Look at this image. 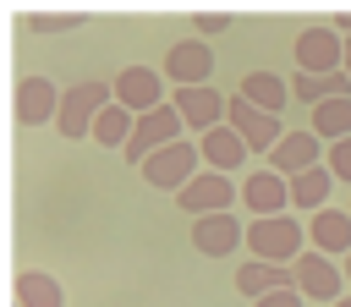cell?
<instances>
[{
  "label": "cell",
  "mask_w": 351,
  "mask_h": 307,
  "mask_svg": "<svg viewBox=\"0 0 351 307\" xmlns=\"http://www.w3.org/2000/svg\"><path fill=\"white\" fill-rule=\"evenodd\" d=\"M110 104H115V82H104V77L71 82V88H60V115H55V132L77 143V137H88V132H93V121H99Z\"/></svg>",
  "instance_id": "cell-1"
},
{
  "label": "cell",
  "mask_w": 351,
  "mask_h": 307,
  "mask_svg": "<svg viewBox=\"0 0 351 307\" xmlns=\"http://www.w3.org/2000/svg\"><path fill=\"white\" fill-rule=\"evenodd\" d=\"M247 247H252L258 263H285V269H296V258L307 252V230H302L296 214L252 219V225H247Z\"/></svg>",
  "instance_id": "cell-2"
},
{
  "label": "cell",
  "mask_w": 351,
  "mask_h": 307,
  "mask_svg": "<svg viewBox=\"0 0 351 307\" xmlns=\"http://www.w3.org/2000/svg\"><path fill=\"white\" fill-rule=\"evenodd\" d=\"M208 164H203V148L197 143H170V148H159L148 164H143V181L154 186V192H186L197 175H203Z\"/></svg>",
  "instance_id": "cell-3"
},
{
  "label": "cell",
  "mask_w": 351,
  "mask_h": 307,
  "mask_svg": "<svg viewBox=\"0 0 351 307\" xmlns=\"http://www.w3.org/2000/svg\"><path fill=\"white\" fill-rule=\"evenodd\" d=\"M181 132H186V121H181V110L176 104H159V110H148V115H137V132H132V143L121 148V159L126 164H148L159 148H170V143H181Z\"/></svg>",
  "instance_id": "cell-4"
},
{
  "label": "cell",
  "mask_w": 351,
  "mask_h": 307,
  "mask_svg": "<svg viewBox=\"0 0 351 307\" xmlns=\"http://www.w3.org/2000/svg\"><path fill=\"white\" fill-rule=\"evenodd\" d=\"M291 55H296V71L335 77V71H346V33H335V27H302L296 44H291Z\"/></svg>",
  "instance_id": "cell-5"
},
{
  "label": "cell",
  "mask_w": 351,
  "mask_h": 307,
  "mask_svg": "<svg viewBox=\"0 0 351 307\" xmlns=\"http://www.w3.org/2000/svg\"><path fill=\"white\" fill-rule=\"evenodd\" d=\"M225 126L252 148V154H274L280 143H285V126H280V115H269V110H258L252 99H241V93H230V115H225Z\"/></svg>",
  "instance_id": "cell-6"
},
{
  "label": "cell",
  "mask_w": 351,
  "mask_h": 307,
  "mask_svg": "<svg viewBox=\"0 0 351 307\" xmlns=\"http://www.w3.org/2000/svg\"><path fill=\"white\" fill-rule=\"evenodd\" d=\"M230 203H241V186L219 170H203L186 192H176V208L192 214V219H208V214H230Z\"/></svg>",
  "instance_id": "cell-7"
},
{
  "label": "cell",
  "mask_w": 351,
  "mask_h": 307,
  "mask_svg": "<svg viewBox=\"0 0 351 307\" xmlns=\"http://www.w3.org/2000/svg\"><path fill=\"white\" fill-rule=\"evenodd\" d=\"M296 291H302L307 302H329V307H335L340 296H351V291H346V269H340L335 258L313 252V247L296 258Z\"/></svg>",
  "instance_id": "cell-8"
},
{
  "label": "cell",
  "mask_w": 351,
  "mask_h": 307,
  "mask_svg": "<svg viewBox=\"0 0 351 307\" xmlns=\"http://www.w3.org/2000/svg\"><path fill=\"white\" fill-rule=\"evenodd\" d=\"M208 71H214L208 38H176L165 49V82H176V88H208Z\"/></svg>",
  "instance_id": "cell-9"
},
{
  "label": "cell",
  "mask_w": 351,
  "mask_h": 307,
  "mask_svg": "<svg viewBox=\"0 0 351 307\" xmlns=\"http://www.w3.org/2000/svg\"><path fill=\"white\" fill-rule=\"evenodd\" d=\"M110 82H115V104H126L132 115H148V110L170 104V99H165V71H148V66H126V71H115Z\"/></svg>",
  "instance_id": "cell-10"
},
{
  "label": "cell",
  "mask_w": 351,
  "mask_h": 307,
  "mask_svg": "<svg viewBox=\"0 0 351 307\" xmlns=\"http://www.w3.org/2000/svg\"><path fill=\"white\" fill-rule=\"evenodd\" d=\"M170 104L181 110V121H186L197 137L214 132V126H225V115H230V93H219L214 82H208V88H176Z\"/></svg>",
  "instance_id": "cell-11"
},
{
  "label": "cell",
  "mask_w": 351,
  "mask_h": 307,
  "mask_svg": "<svg viewBox=\"0 0 351 307\" xmlns=\"http://www.w3.org/2000/svg\"><path fill=\"white\" fill-rule=\"evenodd\" d=\"M324 154H329V143H324L318 132H307V126H302V132H285V143L269 154V170L291 181V175H302V170L324 164Z\"/></svg>",
  "instance_id": "cell-12"
},
{
  "label": "cell",
  "mask_w": 351,
  "mask_h": 307,
  "mask_svg": "<svg viewBox=\"0 0 351 307\" xmlns=\"http://www.w3.org/2000/svg\"><path fill=\"white\" fill-rule=\"evenodd\" d=\"M307 241H313V252L346 263V258H351V208H335V203L318 208V214L307 219Z\"/></svg>",
  "instance_id": "cell-13"
},
{
  "label": "cell",
  "mask_w": 351,
  "mask_h": 307,
  "mask_svg": "<svg viewBox=\"0 0 351 307\" xmlns=\"http://www.w3.org/2000/svg\"><path fill=\"white\" fill-rule=\"evenodd\" d=\"M241 203H247L258 219H274V214H285V208H291V181H285V175H274V170L263 164V170H252V175L241 181Z\"/></svg>",
  "instance_id": "cell-14"
},
{
  "label": "cell",
  "mask_w": 351,
  "mask_h": 307,
  "mask_svg": "<svg viewBox=\"0 0 351 307\" xmlns=\"http://www.w3.org/2000/svg\"><path fill=\"white\" fill-rule=\"evenodd\" d=\"M60 115V88L49 77H22L16 82V121L22 126H44Z\"/></svg>",
  "instance_id": "cell-15"
},
{
  "label": "cell",
  "mask_w": 351,
  "mask_h": 307,
  "mask_svg": "<svg viewBox=\"0 0 351 307\" xmlns=\"http://www.w3.org/2000/svg\"><path fill=\"white\" fill-rule=\"evenodd\" d=\"M247 241V225L236 214H208V219H192V247L208 252V258H225Z\"/></svg>",
  "instance_id": "cell-16"
},
{
  "label": "cell",
  "mask_w": 351,
  "mask_h": 307,
  "mask_svg": "<svg viewBox=\"0 0 351 307\" xmlns=\"http://www.w3.org/2000/svg\"><path fill=\"white\" fill-rule=\"evenodd\" d=\"M296 285V269H285V263H258V258H247L241 269H236V291H247L252 302H263V296H274V291H291Z\"/></svg>",
  "instance_id": "cell-17"
},
{
  "label": "cell",
  "mask_w": 351,
  "mask_h": 307,
  "mask_svg": "<svg viewBox=\"0 0 351 307\" xmlns=\"http://www.w3.org/2000/svg\"><path fill=\"white\" fill-rule=\"evenodd\" d=\"M197 148H203V164H208V170H219V175L241 170V159L252 154V148H247V143H241L230 126H214V132H203V137H197Z\"/></svg>",
  "instance_id": "cell-18"
},
{
  "label": "cell",
  "mask_w": 351,
  "mask_h": 307,
  "mask_svg": "<svg viewBox=\"0 0 351 307\" xmlns=\"http://www.w3.org/2000/svg\"><path fill=\"white\" fill-rule=\"evenodd\" d=\"M236 93H241V99H252V104H258V110H269V115H280V110L291 104V82H285V77H274V71H247Z\"/></svg>",
  "instance_id": "cell-19"
},
{
  "label": "cell",
  "mask_w": 351,
  "mask_h": 307,
  "mask_svg": "<svg viewBox=\"0 0 351 307\" xmlns=\"http://www.w3.org/2000/svg\"><path fill=\"white\" fill-rule=\"evenodd\" d=\"M329 192H335V170L329 164H313V170H302V175H291V203L296 208H329Z\"/></svg>",
  "instance_id": "cell-20"
},
{
  "label": "cell",
  "mask_w": 351,
  "mask_h": 307,
  "mask_svg": "<svg viewBox=\"0 0 351 307\" xmlns=\"http://www.w3.org/2000/svg\"><path fill=\"white\" fill-rule=\"evenodd\" d=\"M16 307H66V291H60L55 274L22 269V274H16Z\"/></svg>",
  "instance_id": "cell-21"
},
{
  "label": "cell",
  "mask_w": 351,
  "mask_h": 307,
  "mask_svg": "<svg viewBox=\"0 0 351 307\" xmlns=\"http://www.w3.org/2000/svg\"><path fill=\"white\" fill-rule=\"evenodd\" d=\"M307 132H318L324 143L351 137V93H346V99H324L318 110H307Z\"/></svg>",
  "instance_id": "cell-22"
},
{
  "label": "cell",
  "mask_w": 351,
  "mask_h": 307,
  "mask_svg": "<svg viewBox=\"0 0 351 307\" xmlns=\"http://www.w3.org/2000/svg\"><path fill=\"white\" fill-rule=\"evenodd\" d=\"M132 132H137V115H132L126 104H110V110L93 121V143H99V148H126Z\"/></svg>",
  "instance_id": "cell-23"
},
{
  "label": "cell",
  "mask_w": 351,
  "mask_h": 307,
  "mask_svg": "<svg viewBox=\"0 0 351 307\" xmlns=\"http://www.w3.org/2000/svg\"><path fill=\"white\" fill-rule=\"evenodd\" d=\"M324 164L335 170V181H346V186H351V137H340V143H329V154H324Z\"/></svg>",
  "instance_id": "cell-24"
},
{
  "label": "cell",
  "mask_w": 351,
  "mask_h": 307,
  "mask_svg": "<svg viewBox=\"0 0 351 307\" xmlns=\"http://www.w3.org/2000/svg\"><path fill=\"white\" fill-rule=\"evenodd\" d=\"M33 27L38 33H66V27H77V11H33Z\"/></svg>",
  "instance_id": "cell-25"
},
{
  "label": "cell",
  "mask_w": 351,
  "mask_h": 307,
  "mask_svg": "<svg viewBox=\"0 0 351 307\" xmlns=\"http://www.w3.org/2000/svg\"><path fill=\"white\" fill-rule=\"evenodd\" d=\"M192 27H197V38H214L230 27V11H192Z\"/></svg>",
  "instance_id": "cell-26"
},
{
  "label": "cell",
  "mask_w": 351,
  "mask_h": 307,
  "mask_svg": "<svg viewBox=\"0 0 351 307\" xmlns=\"http://www.w3.org/2000/svg\"><path fill=\"white\" fill-rule=\"evenodd\" d=\"M252 307H307V296L291 285V291H274V296H263V302H252Z\"/></svg>",
  "instance_id": "cell-27"
},
{
  "label": "cell",
  "mask_w": 351,
  "mask_h": 307,
  "mask_svg": "<svg viewBox=\"0 0 351 307\" xmlns=\"http://www.w3.org/2000/svg\"><path fill=\"white\" fill-rule=\"evenodd\" d=\"M329 27H346V38H351V11H340V16L329 22Z\"/></svg>",
  "instance_id": "cell-28"
},
{
  "label": "cell",
  "mask_w": 351,
  "mask_h": 307,
  "mask_svg": "<svg viewBox=\"0 0 351 307\" xmlns=\"http://www.w3.org/2000/svg\"><path fill=\"white\" fill-rule=\"evenodd\" d=\"M346 77H351V38H346Z\"/></svg>",
  "instance_id": "cell-29"
},
{
  "label": "cell",
  "mask_w": 351,
  "mask_h": 307,
  "mask_svg": "<svg viewBox=\"0 0 351 307\" xmlns=\"http://www.w3.org/2000/svg\"><path fill=\"white\" fill-rule=\"evenodd\" d=\"M340 269H346V285H351V258H346V263H340Z\"/></svg>",
  "instance_id": "cell-30"
},
{
  "label": "cell",
  "mask_w": 351,
  "mask_h": 307,
  "mask_svg": "<svg viewBox=\"0 0 351 307\" xmlns=\"http://www.w3.org/2000/svg\"><path fill=\"white\" fill-rule=\"evenodd\" d=\"M335 307H351V296H340V302H335Z\"/></svg>",
  "instance_id": "cell-31"
}]
</instances>
